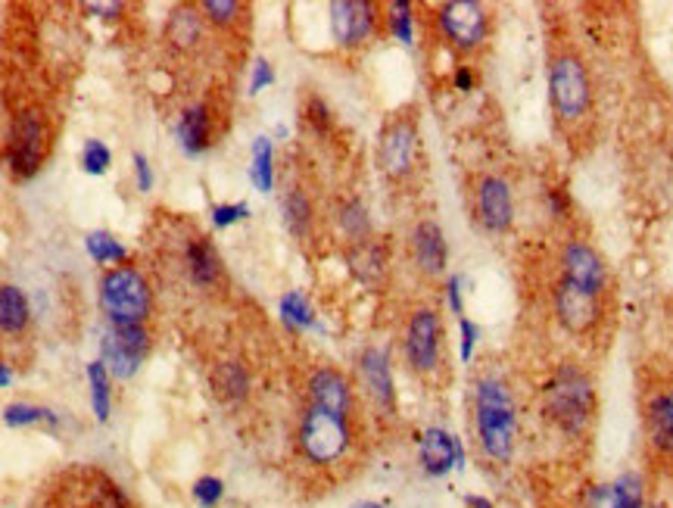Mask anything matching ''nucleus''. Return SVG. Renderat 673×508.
<instances>
[{
	"mask_svg": "<svg viewBox=\"0 0 673 508\" xmlns=\"http://www.w3.org/2000/svg\"><path fill=\"white\" fill-rule=\"evenodd\" d=\"M110 147L103 141H88L85 143V153H81V166H85V172H91V176H103L107 169H110Z\"/></svg>",
	"mask_w": 673,
	"mask_h": 508,
	"instance_id": "obj_32",
	"label": "nucleus"
},
{
	"mask_svg": "<svg viewBox=\"0 0 673 508\" xmlns=\"http://www.w3.org/2000/svg\"><path fill=\"white\" fill-rule=\"evenodd\" d=\"M88 253L95 256V262L107 266V262H122L126 259V247L112 235H107V231H95V235H88Z\"/></svg>",
	"mask_w": 673,
	"mask_h": 508,
	"instance_id": "obj_30",
	"label": "nucleus"
},
{
	"mask_svg": "<svg viewBox=\"0 0 673 508\" xmlns=\"http://www.w3.org/2000/svg\"><path fill=\"white\" fill-rule=\"evenodd\" d=\"M135 169H138V191L147 193L154 188V176H150V162L141 153H135Z\"/></svg>",
	"mask_w": 673,
	"mask_h": 508,
	"instance_id": "obj_42",
	"label": "nucleus"
},
{
	"mask_svg": "<svg viewBox=\"0 0 673 508\" xmlns=\"http://www.w3.org/2000/svg\"><path fill=\"white\" fill-rule=\"evenodd\" d=\"M439 26L458 48H477L486 38V10L474 0H455L439 10Z\"/></svg>",
	"mask_w": 673,
	"mask_h": 508,
	"instance_id": "obj_12",
	"label": "nucleus"
},
{
	"mask_svg": "<svg viewBox=\"0 0 673 508\" xmlns=\"http://www.w3.org/2000/svg\"><path fill=\"white\" fill-rule=\"evenodd\" d=\"M253 185L259 188L263 193L271 191V185H275V176H271V141L268 138H256L253 141Z\"/></svg>",
	"mask_w": 673,
	"mask_h": 508,
	"instance_id": "obj_28",
	"label": "nucleus"
},
{
	"mask_svg": "<svg viewBox=\"0 0 673 508\" xmlns=\"http://www.w3.org/2000/svg\"><path fill=\"white\" fill-rule=\"evenodd\" d=\"M103 366L112 378H131L150 352V328L147 325H110L103 333Z\"/></svg>",
	"mask_w": 673,
	"mask_h": 508,
	"instance_id": "obj_7",
	"label": "nucleus"
},
{
	"mask_svg": "<svg viewBox=\"0 0 673 508\" xmlns=\"http://www.w3.org/2000/svg\"><path fill=\"white\" fill-rule=\"evenodd\" d=\"M41 508H138V502L100 465H72L44 487Z\"/></svg>",
	"mask_w": 673,
	"mask_h": 508,
	"instance_id": "obj_2",
	"label": "nucleus"
},
{
	"mask_svg": "<svg viewBox=\"0 0 673 508\" xmlns=\"http://www.w3.org/2000/svg\"><path fill=\"white\" fill-rule=\"evenodd\" d=\"M306 402L334 415L356 412L353 387H349V381L337 368H318L315 371L313 378H309V387H306Z\"/></svg>",
	"mask_w": 673,
	"mask_h": 508,
	"instance_id": "obj_14",
	"label": "nucleus"
},
{
	"mask_svg": "<svg viewBox=\"0 0 673 508\" xmlns=\"http://www.w3.org/2000/svg\"><path fill=\"white\" fill-rule=\"evenodd\" d=\"M455 81H458V88H462V91H468V88H471V76L465 72V69H462V72L455 76Z\"/></svg>",
	"mask_w": 673,
	"mask_h": 508,
	"instance_id": "obj_44",
	"label": "nucleus"
},
{
	"mask_svg": "<svg viewBox=\"0 0 673 508\" xmlns=\"http://www.w3.org/2000/svg\"><path fill=\"white\" fill-rule=\"evenodd\" d=\"M406 359L422 375L439 366V318L434 309H418L408 318Z\"/></svg>",
	"mask_w": 673,
	"mask_h": 508,
	"instance_id": "obj_11",
	"label": "nucleus"
},
{
	"mask_svg": "<svg viewBox=\"0 0 673 508\" xmlns=\"http://www.w3.org/2000/svg\"><path fill=\"white\" fill-rule=\"evenodd\" d=\"M356 425L353 415H334L309 406L299 415L297 425V456L313 471H340L356 449Z\"/></svg>",
	"mask_w": 673,
	"mask_h": 508,
	"instance_id": "obj_1",
	"label": "nucleus"
},
{
	"mask_svg": "<svg viewBox=\"0 0 673 508\" xmlns=\"http://www.w3.org/2000/svg\"><path fill=\"white\" fill-rule=\"evenodd\" d=\"M562 266L567 285L580 287V290H586V293H593V297L605 287V266H602V259H598L595 250H590L586 243H571V247L564 250Z\"/></svg>",
	"mask_w": 673,
	"mask_h": 508,
	"instance_id": "obj_15",
	"label": "nucleus"
},
{
	"mask_svg": "<svg viewBox=\"0 0 673 508\" xmlns=\"http://www.w3.org/2000/svg\"><path fill=\"white\" fill-rule=\"evenodd\" d=\"M614 496H617V502L621 508H642V484L636 475H626L621 477L617 484H614Z\"/></svg>",
	"mask_w": 673,
	"mask_h": 508,
	"instance_id": "obj_35",
	"label": "nucleus"
},
{
	"mask_svg": "<svg viewBox=\"0 0 673 508\" xmlns=\"http://www.w3.org/2000/svg\"><path fill=\"white\" fill-rule=\"evenodd\" d=\"M477 437L489 459L508 461L515 449V402L508 387L496 378H484L477 384Z\"/></svg>",
	"mask_w": 673,
	"mask_h": 508,
	"instance_id": "obj_5",
	"label": "nucleus"
},
{
	"mask_svg": "<svg viewBox=\"0 0 673 508\" xmlns=\"http://www.w3.org/2000/svg\"><path fill=\"white\" fill-rule=\"evenodd\" d=\"M362 384L368 390V397L375 399L377 409H393V378H390V366H387V356L380 350H365L362 356Z\"/></svg>",
	"mask_w": 673,
	"mask_h": 508,
	"instance_id": "obj_19",
	"label": "nucleus"
},
{
	"mask_svg": "<svg viewBox=\"0 0 673 508\" xmlns=\"http://www.w3.org/2000/svg\"><path fill=\"white\" fill-rule=\"evenodd\" d=\"M175 259L181 262L185 278H188L197 290H212V287L221 281V256L206 235H197V231L188 235V238L181 240Z\"/></svg>",
	"mask_w": 673,
	"mask_h": 508,
	"instance_id": "obj_10",
	"label": "nucleus"
},
{
	"mask_svg": "<svg viewBox=\"0 0 673 508\" xmlns=\"http://www.w3.org/2000/svg\"><path fill=\"white\" fill-rule=\"evenodd\" d=\"M548 418L567 434H580L593 415V384L580 368H562L546 390Z\"/></svg>",
	"mask_w": 673,
	"mask_h": 508,
	"instance_id": "obj_6",
	"label": "nucleus"
},
{
	"mask_svg": "<svg viewBox=\"0 0 673 508\" xmlns=\"http://www.w3.org/2000/svg\"><path fill=\"white\" fill-rule=\"evenodd\" d=\"M462 459V449H458V440L449 437L446 430L430 428L422 437V465L427 475H446L453 468L455 461Z\"/></svg>",
	"mask_w": 673,
	"mask_h": 508,
	"instance_id": "obj_20",
	"label": "nucleus"
},
{
	"mask_svg": "<svg viewBox=\"0 0 673 508\" xmlns=\"http://www.w3.org/2000/svg\"><path fill=\"white\" fill-rule=\"evenodd\" d=\"M244 7L235 3V0H206L200 3V13H206L209 22H216V26H231L237 22V13H240Z\"/></svg>",
	"mask_w": 673,
	"mask_h": 508,
	"instance_id": "obj_34",
	"label": "nucleus"
},
{
	"mask_svg": "<svg viewBox=\"0 0 673 508\" xmlns=\"http://www.w3.org/2000/svg\"><path fill=\"white\" fill-rule=\"evenodd\" d=\"M412 256L424 275H439L446 269V240L437 222H422L412 235Z\"/></svg>",
	"mask_w": 673,
	"mask_h": 508,
	"instance_id": "obj_18",
	"label": "nucleus"
},
{
	"mask_svg": "<svg viewBox=\"0 0 673 508\" xmlns=\"http://www.w3.org/2000/svg\"><path fill=\"white\" fill-rule=\"evenodd\" d=\"M88 384H91V406H95L97 421H110V371L103 362L88 366Z\"/></svg>",
	"mask_w": 673,
	"mask_h": 508,
	"instance_id": "obj_26",
	"label": "nucleus"
},
{
	"mask_svg": "<svg viewBox=\"0 0 673 508\" xmlns=\"http://www.w3.org/2000/svg\"><path fill=\"white\" fill-rule=\"evenodd\" d=\"M178 138H181V147L188 150L190 157L204 153L206 147L212 143V116H209L206 103H194V107L185 110V116L178 119Z\"/></svg>",
	"mask_w": 673,
	"mask_h": 508,
	"instance_id": "obj_22",
	"label": "nucleus"
},
{
	"mask_svg": "<svg viewBox=\"0 0 673 508\" xmlns=\"http://www.w3.org/2000/svg\"><path fill=\"white\" fill-rule=\"evenodd\" d=\"M10 378H13V375H10V368L0 362V387H3V384H10Z\"/></svg>",
	"mask_w": 673,
	"mask_h": 508,
	"instance_id": "obj_45",
	"label": "nucleus"
},
{
	"mask_svg": "<svg viewBox=\"0 0 673 508\" xmlns=\"http://www.w3.org/2000/svg\"><path fill=\"white\" fill-rule=\"evenodd\" d=\"M284 219H287V228L303 238L309 231V222H313V207H309V197L303 191H290L287 200H284Z\"/></svg>",
	"mask_w": 673,
	"mask_h": 508,
	"instance_id": "obj_27",
	"label": "nucleus"
},
{
	"mask_svg": "<svg viewBox=\"0 0 673 508\" xmlns=\"http://www.w3.org/2000/svg\"><path fill=\"white\" fill-rule=\"evenodd\" d=\"M221 480L219 477H200L197 484H194V499L200 502L204 508H216L221 499Z\"/></svg>",
	"mask_w": 673,
	"mask_h": 508,
	"instance_id": "obj_37",
	"label": "nucleus"
},
{
	"mask_svg": "<svg viewBox=\"0 0 673 508\" xmlns=\"http://www.w3.org/2000/svg\"><path fill=\"white\" fill-rule=\"evenodd\" d=\"M281 316L290 328H313L315 325L309 302H306V297L297 293V290H290V293H284L281 297Z\"/></svg>",
	"mask_w": 673,
	"mask_h": 508,
	"instance_id": "obj_29",
	"label": "nucleus"
},
{
	"mask_svg": "<svg viewBox=\"0 0 673 508\" xmlns=\"http://www.w3.org/2000/svg\"><path fill=\"white\" fill-rule=\"evenodd\" d=\"M32 325V306L29 297L17 285H0V333L22 337Z\"/></svg>",
	"mask_w": 673,
	"mask_h": 508,
	"instance_id": "obj_21",
	"label": "nucleus"
},
{
	"mask_svg": "<svg viewBox=\"0 0 673 508\" xmlns=\"http://www.w3.org/2000/svg\"><path fill=\"white\" fill-rule=\"evenodd\" d=\"M349 269L356 271V278L365 281V285H380L384 275H387V253H384V247L375 243L372 238L353 243V250H349Z\"/></svg>",
	"mask_w": 673,
	"mask_h": 508,
	"instance_id": "obj_23",
	"label": "nucleus"
},
{
	"mask_svg": "<svg viewBox=\"0 0 673 508\" xmlns=\"http://www.w3.org/2000/svg\"><path fill=\"white\" fill-rule=\"evenodd\" d=\"M390 32L403 44H412V7L408 3H390Z\"/></svg>",
	"mask_w": 673,
	"mask_h": 508,
	"instance_id": "obj_36",
	"label": "nucleus"
},
{
	"mask_svg": "<svg viewBox=\"0 0 673 508\" xmlns=\"http://www.w3.org/2000/svg\"><path fill=\"white\" fill-rule=\"evenodd\" d=\"M555 309H558V318H562L564 328L574 333L590 331L595 325V318H598V306H595L593 293L567 285V281L555 290Z\"/></svg>",
	"mask_w": 673,
	"mask_h": 508,
	"instance_id": "obj_17",
	"label": "nucleus"
},
{
	"mask_svg": "<svg viewBox=\"0 0 673 508\" xmlns=\"http://www.w3.org/2000/svg\"><path fill=\"white\" fill-rule=\"evenodd\" d=\"M474 343H477V328L471 325L468 318H462V359L468 362L471 352H474Z\"/></svg>",
	"mask_w": 673,
	"mask_h": 508,
	"instance_id": "obj_41",
	"label": "nucleus"
},
{
	"mask_svg": "<svg viewBox=\"0 0 673 508\" xmlns=\"http://www.w3.org/2000/svg\"><path fill=\"white\" fill-rule=\"evenodd\" d=\"M477 212L489 231H505L512 225V191L502 178L486 176L477 181Z\"/></svg>",
	"mask_w": 673,
	"mask_h": 508,
	"instance_id": "obj_16",
	"label": "nucleus"
},
{
	"mask_svg": "<svg viewBox=\"0 0 673 508\" xmlns=\"http://www.w3.org/2000/svg\"><path fill=\"white\" fill-rule=\"evenodd\" d=\"M375 3L365 0H337L330 3V29L344 48H359L375 34Z\"/></svg>",
	"mask_w": 673,
	"mask_h": 508,
	"instance_id": "obj_13",
	"label": "nucleus"
},
{
	"mask_svg": "<svg viewBox=\"0 0 673 508\" xmlns=\"http://www.w3.org/2000/svg\"><path fill=\"white\" fill-rule=\"evenodd\" d=\"M340 222H344L346 238L353 240V243H359V240L368 238V231H372V225H368V216H365V209L362 203H346L344 216H340Z\"/></svg>",
	"mask_w": 673,
	"mask_h": 508,
	"instance_id": "obj_31",
	"label": "nucleus"
},
{
	"mask_svg": "<svg viewBox=\"0 0 673 508\" xmlns=\"http://www.w3.org/2000/svg\"><path fill=\"white\" fill-rule=\"evenodd\" d=\"M548 91H552V103H555L558 116L567 122H574L590 110V79H586V69L577 57H558L552 63Z\"/></svg>",
	"mask_w": 673,
	"mask_h": 508,
	"instance_id": "obj_8",
	"label": "nucleus"
},
{
	"mask_svg": "<svg viewBox=\"0 0 673 508\" xmlns=\"http://www.w3.org/2000/svg\"><path fill=\"white\" fill-rule=\"evenodd\" d=\"M353 508H380V506H377V502H356Z\"/></svg>",
	"mask_w": 673,
	"mask_h": 508,
	"instance_id": "obj_47",
	"label": "nucleus"
},
{
	"mask_svg": "<svg viewBox=\"0 0 673 508\" xmlns=\"http://www.w3.org/2000/svg\"><path fill=\"white\" fill-rule=\"evenodd\" d=\"M209 387L216 390L221 402H240L250 394V375L240 362H219L209 371Z\"/></svg>",
	"mask_w": 673,
	"mask_h": 508,
	"instance_id": "obj_24",
	"label": "nucleus"
},
{
	"mask_svg": "<svg viewBox=\"0 0 673 508\" xmlns=\"http://www.w3.org/2000/svg\"><path fill=\"white\" fill-rule=\"evenodd\" d=\"M468 502H471V506H474V508H493V506H489V502H486V499H477V496H471Z\"/></svg>",
	"mask_w": 673,
	"mask_h": 508,
	"instance_id": "obj_46",
	"label": "nucleus"
},
{
	"mask_svg": "<svg viewBox=\"0 0 673 508\" xmlns=\"http://www.w3.org/2000/svg\"><path fill=\"white\" fill-rule=\"evenodd\" d=\"M53 147V116L41 100L19 107L10 116V138H7V166L10 176L26 181L32 178L50 157Z\"/></svg>",
	"mask_w": 673,
	"mask_h": 508,
	"instance_id": "obj_3",
	"label": "nucleus"
},
{
	"mask_svg": "<svg viewBox=\"0 0 673 508\" xmlns=\"http://www.w3.org/2000/svg\"><path fill=\"white\" fill-rule=\"evenodd\" d=\"M38 421L57 425V415L48 412V409H41V406H26V402H19V406H10V409H7V425H38Z\"/></svg>",
	"mask_w": 673,
	"mask_h": 508,
	"instance_id": "obj_33",
	"label": "nucleus"
},
{
	"mask_svg": "<svg viewBox=\"0 0 673 508\" xmlns=\"http://www.w3.org/2000/svg\"><path fill=\"white\" fill-rule=\"evenodd\" d=\"M649 430L661 452H673V394L652 399L649 406Z\"/></svg>",
	"mask_w": 673,
	"mask_h": 508,
	"instance_id": "obj_25",
	"label": "nucleus"
},
{
	"mask_svg": "<svg viewBox=\"0 0 673 508\" xmlns=\"http://www.w3.org/2000/svg\"><path fill=\"white\" fill-rule=\"evenodd\" d=\"M275 81V72H271V66L266 63V60H256V66H253V81H250V91L253 94H259L266 84H271Z\"/></svg>",
	"mask_w": 673,
	"mask_h": 508,
	"instance_id": "obj_39",
	"label": "nucleus"
},
{
	"mask_svg": "<svg viewBox=\"0 0 673 508\" xmlns=\"http://www.w3.org/2000/svg\"><path fill=\"white\" fill-rule=\"evenodd\" d=\"M100 309L110 325H147L154 316V281L141 266H116L100 281Z\"/></svg>",
	"mask_w": 673,
	"mask_h": 508,
	"instance_id": "obj_4",
	"label": "nucleus"
},
{
	"mask_svg": "<svg viewBox=\"0 0 673 508\" xmlns=\"http://www.w3.org/2000/svg\"><path fill=\"white\" fill-rule=\"evenodd\" d=\"M377 157H380V169L387 176L406 178L415 169V157H418V128H415V122L406 119V116L393 119L380 135Z\"/></svg>",
	"mask_w": 673,
	"mask_h": 508,
	"instance_id": "obj_9",
	"label": "nucleus"
},
{
	"mask_svg": "<svg viewBox=\"0 0 673 508\" xmlns=\"http://www.w3.org/2000/svg\"><path fill=\"white\" fill-rule=\"evenodd\" d=\"M590 508H621L617 496H614V487H598V490H593Z\"/></svg>",
	"mask_w": 673,
	"mask_h": 508,
	"instance_id": "obj_40",
	"label": "nucleus"
},
{
	"mask_svg": "<svg viewBox=\"0 0 673 508\" xmlns=\"http://www.w3.org/2000/svg\"><path fill=\"white\" fill-rule=\"evenodd\" d=\"M449 306H453L455 312L462 316V300H458V278H453V281H449Z\"/></svg>",
	"mask_w": 673,
	"mask_h": 508,
	"instance_id": "obj_43",
	"label": "nucleus"
},
{
	"mask_svg": "<svg viewBox=\"0 0 673 508\" xmlns=\"http://www.w3.org/2000/svg\"><path fill=\"white\" fill-rule=\"evenodd\" d=\"M247 216H250L247 203H235V207H216V209H212V222L219 225V228H228V225L240 222V219H247Z\"/></svg>",
	"mask_w": 673,
	"mask_h": 508,
	"instance_id": "obj_38",
	"label": "nucleus"
}]
</instances>
